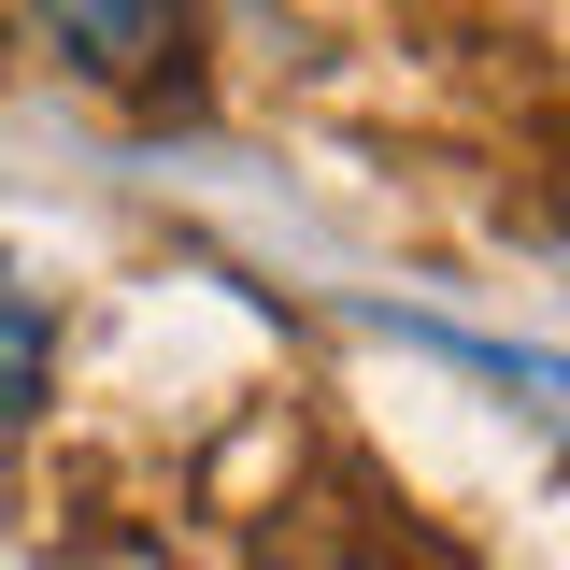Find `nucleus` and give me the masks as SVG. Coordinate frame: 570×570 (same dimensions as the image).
Listing matches in <instances>:
<instances>
[{"label": "nucleus", "mask_w": 570, "mask_h": 570, "mask_svg": "<svg viewBox=\"0 0 570 570\" xmlns=\"http://www.w3.org/2000/svg\"><path fill=\"white\" fill-rule=\"evenodd\" d=\"M43 29H58L100 86H157V71L186 58V29H171L157 0H43Z\"/></svg>", "instance_id": "obj_1"}, {"label": "nucleus", "mask_w": 570, "mask_h": 570, "mask_svg": "<svg viewBox=\"0 0 570 570\" xmlns=\"http://www.w3.org/2000/svg\"><path fill=\"white\" fill-rule=\"evenodd\" d=\"M43 385H58V314H43L29 285H0V428L29 414Z\"/></svg>", "instance_id": "obj_2"}]
</instances>
